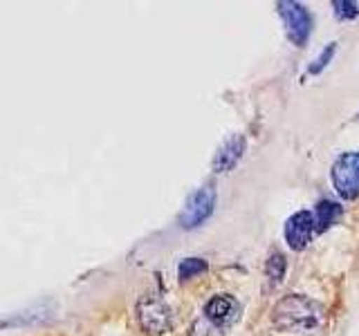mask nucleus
<instances>
[{"instance_id":"1","label":"nucleus","mask_w":359,"mask_h":336,"mask_svg":"<svg viewBox=\"0 0 359 336\" xmlns=\"http://www.w3.org/2000/svg\"><path fill=\"white\" fill-rule=\"evenodd\" d=\"M274 328L299 336H319L328 325V312L319 300L303 294L280 298L272 309Z\"/></svg>"},{"instance_id":"2","label":"nucleus","mask_w":359,"mask_h":336,"mask_svg":"<svg viewBox=\"0 0 359 336\" xmlns=\"http://www.w3.org/2000/svg\"><path fill=\"white\" fill-rule=\"evenodd\" d=\"M332 184L344 200L359 197V153H346L334 162Z\"/></svg>"},{"instance_id":"3","label":"nucleus","mask_w":359,"mask_h":336,"mask_svg":"<svg viewBox=\"0 0 359 336\" xmlns=\"http://www.w3.org/2000/svg\"><path fill=\"white\" fill-rule=\"evenodd\" d=\"M278 16L283 18V25L287 31V38L297 45V48H303L310 36V29H312V20L308 9L299 5V3H290V0H283L278 3Z\"/></svg>"},{"instance_id":"4","label":"nucleus","mask_w":359,"mask_h":336,"mask_svg":"<svg viewBox=\"0 0 359 336\" xmlns=\"http://www.w3.org/2000/svg\"><path fill=\"white\" fill-rule=\"evenodd\" d=\"M137 314H140L142 328L146 332H151V334H166V332L173 330V312L160 298H153V296L142 298L140 307H137Z\"/></svg>"},{"instance_id":"5","label":"nucleus","mask_w":359,"mask_h":336,"mask_svg":"<svg viewBox=\"0 0 359 336\" xmlns=\"http://www.w3.org/2000/svg\"><path fill=\"white\" fill-rule=\"evenodd\" d=\"M213 206H216V190H213V186L198 188L196 193L187 200L182 213H180V224H182L184 229L200 227V224L213 213Z\"/></svg>"},{"instance_id":"6","label":"nucleus","mask_w":359,"mask_h":336,"mask_svg":"<svg viewBox=\"0 0 359 336\" xmlns=\"http://www.w3.org/2000/svg\"><path fill=\"white\" fill-rule=\"evenodd\" d=\"M314 231H317V224H314V213L299 211L285 224V242L290 244V249L301 251V249H306V246L310 244Z\"/></svg>"},{"instance_id":"7","label":"nucleus","mask_w":359,"mask_h":336,"mask_svg":"<svg viewBox=\"0 0 359 336\" xmlns=\"http://www.w3.org/2000/svg\"><path fill=\"white\" fill-rule=\"evenodd\" d=\"M205 316L216 323L222 330L231 328V325L241 318V305L233 296L218 294V296L209 298V302L205 305Z\"/></svg>"},{"instance_id":"8","label":"nucleus","mask_w":359,"mask_h":336,"mask_svg":"<svg viewBox=\"0 0 359 336\" xmlns=\"http://www.w3.org/2000/svg\"><path fill=\"white\" fill-rule=\"evenodd\" d=\"M243 153H245V137L243 134H236L229 141H224V146H220V150L213 157V171L216 173L231 171V168L241 162Z\"/></svg>"},{"instance_id":"9","label":"nucleus","mask_w":359,"mask_h":336,"mask_svg":"<svg viewBox=\"0 0 359 336\" xmlns=\"http://www.w3.org/2000/svg\"><path fill=\"white\" fill-rule=\"evenodd\" d=\"M341 216H344V209L337 204V202H332V200L319 202L317 209H314V224H317V231H325V229L334 227Z\"/></svg>"},{"instance_id":"10","label":"nucleus","mask_w":359,"mask_h":336,"mask_svg":"<svg viewBox=\"0 0 359 336\" xmlns=\"http://www.w3.org/2000/svg\"><path fill=\"white\" fill-rule=\"evenodd\" d=\"M285 269H287L285 255L276 251V253L269 255V260L265 265V276H267V280L272 285H278L280 280H283V276H285Z\"/></svg>"},{"instance_id":"11","label":"nucleus","mask_w":359,"mask_h":336,"mask_svg":"<svg viewBox=\"0 0 359 336\" xmlns=\"http://www.w3.org/2000/svg\"><path fill=\"white\" fill-rule=\"evenodd\" d=\"M202 272H207L205 260H200V258H187V260L180 262L177 276H180V280H191V278L200 276Z\"/></svg>"},{"instance_id":"12","label":"nucleus","mask_w":359,"mask_h":336,"mask_svg":"<svg viewBox=\"0 0 359 336\" xmlns=\"http://www.w3.org/2000/svg\"><path fill=\"white\" fill-rule=\"evenodd\" d=\"M189 336H224V334H222V328H218L213 321H209L207 316H200L191 325Z\"/></svg>"},{"instance_id":"13","label":"nucleus","mask_w":359,"mask_h":336,"mask_svg":"<svg viewBox=\"0 0 359 336\" xmlns=\"http://www.w3.org/2000/svg\"><path fill=\"white\" fill-rule=\"evenodd\" d=\"M332 7H334V11H337V16L339 18H355L357 14H359V9H357V3H351V0H334L332 3Z\"/></svg>"},{"instance_id":"14","label":"nucleus","mask_w":359,"mask_h":336,"mask_svg":"<svg viewBox=\"0 0 359 336\" xmlns=\"http://www.w3.org/2000/svg\"><path fill=\"white\" fill-rule=\"evenodd\" d=\"M332 54H334V45H330V48H325L323 52H321V56L317 61H314V65H310V72L312 74H319L325 65H328V61L332 59Z\"/></svg>"}]
</instances>
